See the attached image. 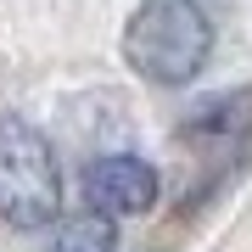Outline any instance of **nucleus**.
Returning a JSON list of instances; mask_svg holds the SVG:
<instances>
[{
	"label": "nucleus",
	"mask_w": 252,
	"mask_h": 252,
	"mask_svg": "<svg viewBox=\"0 0 252 252\" xmlns=\"http://www.w3.org/2000/svg\"><path fill=\"white\" fill-rule=\"evenodd\" d=\"M213 51V23L196 0H146L124 23V56L152 84H190Z\"/></svg>",
	"instance_id": "nucleus-1"
},
{
	"label": "nucleus",
	"mask_w": 252,
	"mask_h": 252,
	"mask_svg": "<svg viewBox=\"0 0 252 252\" xmlns=\"http://www.w3.org/2000/svg\"><path fill=\"white\" fill-rule=\"evenodd\" d=\"M62 207L51 140L23 118H0V219L17 230H45Z\"/></svg>",
	"instance_id": "nucleus-2"
},
{
	"label": "nucleus",
	"mask_w": 252,
	"mask_h": 252,
	"mask_svg": "<svg viewBox=\"0 0 252 252\" xmlns=\"http://www.w3.org/2000/svg\"><path fill=\"white\" fill-rule=\"evenodd\" d=\"M247 135H252V90L224 95V101H213V107H202V112L180 129V140L196 146V152H207V146H241Z\"/></svg>",
	"instance_id": "nucleus-4"
},
{
	"label": "nucleus",
	"mask_w": 252,
	"mask_h": 252,
	"mask_svg": "<svg viewBox=\"0 0 252 252\" xmlns=\"http://www.w3.org/2000/svg\"><path fill=\"white\" fill-rule=\"evenodd\" d=\"M118 247V230H112V219L107 213H73L62 230H56V241H51V252H112Z\"/></svg>",
	"instance_id": "nucleus-5"
},
{
	"label": "nucleus",
	"mask_w": 252,
	"mask_h": 252,
	"mask_svg": "<svg viewBox=\"0 0 252 252\" xmlns=\"http://www.w3.org/2000/svg\"><path fill=\"white\" fill-rule=\"evenodd\" d=\"M84 190H90V207L107 219H135L157 202V168L140 157H101L84 174Z\"/></svg>",
	"instance_id": "nucleus-3"
}]
</instances>
